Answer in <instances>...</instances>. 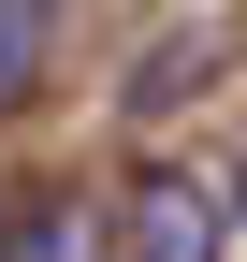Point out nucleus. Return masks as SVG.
<instances>
[{
    "label": "nucleus",
    "mask_w": 247,
    "mask_h": 262,
    "mask_svg": "<svg viewBox=\"0 0 247 262\" xmlns=\"http://www.w3.org/2000/svg\"><path fill=\"white\" fill-rule=\"evenodd\" d=\"M0 262H87V219H73V189H29V204H15V233H0Z\"/></svg>",
    "instance_id": "2"
},
{
    "label": "nucleus",
    "mask_w": 247,
    "mask_h": 262,
    "mask_svg": "<svg viewBox=\"0 0 247 262\" xmlns=\"http://www.w3.org/2000/svg\"><path fill=\"white\" fill-rule=\"evenodd\" d=\"M87 262H131V248H87Z\"/></svg>",
    "instance_id": "5"
},
{
    "label": "nucleus",
    "mask_w": 247,
    "mask_h": 262,
    "mask_svg": "<svg viewBox=\"0 0 247 262\" xmlns=\"http://www.w3.org/2000/svg\"><path fill=\"white\" fill-rule=\"evenodd\" d=\"M44 88V0H0V117Z\"/></svg>",
    "instance_id": "3"
},
{
    "label": "nucleus",
    "mask_w": 247,
    "mask_h": 262,
    "mask_svg": "<svg viewBox=\"0 0 247 262\" xmlns=\"http://www.w3.org/2000/svg\"><path fill=\"white\" fill-rule=\"evenodd\" d=\"M218 204H233V233H247V175H233V189H218Z\"/></svg>",
    "instance_id": "4"
},
{
    "label": "nucleus",
    "mask_w": 247,
    "mask_h": 262,
    "mask_svg": "<svg viewBox=\"0 0 247 262\" xmlns=\"http://www.w3.org/2000/svg\"><path fill=\"white\" fill-rule=\"evenodd\" d=\"M116 248H131V262H218V248H233V204H218L204 175H145L131 219H116Z\"/></svg>",
    "instance_id": "1"
}]
</instances>
